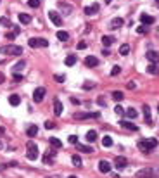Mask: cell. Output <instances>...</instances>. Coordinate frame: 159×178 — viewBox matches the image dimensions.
Returning <instances> with one entry per match:
<instances>
[{
	"label": "cell",
	"mask_w": 159,
	"mask_h": 178,
	"mask_svg": "<svg viewBox=\"0 0 159 178\" xmlns=\"http://www.w3.org/2000/svg\"><path fill=\"white\" fill-rule=\"evenodd\" d=\"M158 147V140L156 139H142L139 140V149L142 152H150Z\"/></svg>",
	"instance_id": "obj_1"
},
{
	"label": "cell",
	"mask_w": 159,
	"mask_h": 178,
	"mask_svg": "<svg viewBox=\"0 0 159 178\" xmlns=\"http://www.w3.org/2000/svg\"><path fill=\"white\" fill-rule=\"evenodd\" d=\"M0 54L2 55H21L23 47H19V45H4V47H0Z\"/></svg>",
	"instance_id": "obj_2"
},
{
	"label": "cell",
	"mask_w": 159,
	"mask_h": 178,
	"mask_svg": "<svg viewBox=\"0 0 159 178\" xmlns=\"http://www.w3.org/2000/svg\"><path fill=\"white\" fill-rule=\"evenodd\" d=\"M26 156H28V159L30 161H35V159L38 158V147H36V144L35 142H28L26 144Z\"/></svg>",
	"instance_id": "obj_3"
},
{
	"label": "cell",
	"mask_w": 159,
	"mask_h": 178,
	"mask_svg": "<svg viewBox=\"0 0 159 178\" xmlns=\"http://www.w3.org/2000/svg\"><path fill=\"white\" fill-rule=\"evenodd\" d=\"M74 119H97L100 118V112H74Z\"/></svg>",
	"instance_id": "obj_4"
},
{
	"label": "cell",
	"mask_w": 159,
	"mask_h": 178,
	"mask_svg": "<svg viewBox=\"0 0 159 178\" xmlns=\"http://www.w3.org/2000/svg\"><path fill=\"white\" fill-rule=\"evenodd\" d=\"M30 47L33 49H38V47H49V40L45 38H30Z\"/></svg>",
	"instance_id": "obj_5"
},
{
	"label": "cell",
	"mask_w": 159,
	"mask_h": 178,
	"mask_svg": "<svg viewBox=\"0 0 159 178\" xmlns=\"http://www.w3.org/2000/svg\"><path fill=\"white\" fill-rule=\"evenodd\" d=\"M156 175V169L154 168H144L137 171V178H152Z\"/></svg>",
	"instance_id": "obj_6"
},
{
	"label": "cell",
	"mask_w": 159,
	"mask_h": 178,
	"mask_svg": "<svg viewBox=\"0 0 159 178\" xmlns=\"http://www.w3.org/2000/svg\"><path fill=\"white\" fill-rule=\"evenodd\" d=\"M45 93H47L45 87H38V88H35V92H33V100H35V102H42V100L45 99Z\"/></svg>",
	"instance_id": "obj_7"
},
{
	"label": "cell",
	"mask_w": 159,
	"mask_h": 178,
	"mask_svg": "<svg viewBox=\"0 0 159 178\" xmlns=\"http://www.w3.org/2000/svg\"><path fill=\"white\" fill-rule=\"evenodd\" d=\"M126 164H128V161H126V158H123V156H118V158L114 159V166H116V169H125L126 168Z\"/></svg>",
	"instance_id": "obj_8"
},
{
	"label": "cell",
	"mask_w": 159,
	"mask_h": 178,
	"mask_svg": "<svg viewBox=\"0 0 159 178\" xmlns=\"http://www.w3.org/2000/svg\"><path fill=\"white\" fill-rule=\"evenodd\" d=\"M49 18H50V21H52L55 26H61V24H62V19H61L59 12H55V10H50V12H49Z\"/></svg>",
	"instance_id": "obj_9"
},
{
	"label": "cell",
	"mask_w": 159,
	"mask_h": 178,
	"mask_svg": "<svg viewBox=\"0 0 159 178\" xmlns=\"http://www.w3.org/2000/svg\"><path fill=\"white\" fill-rule=\"evenodd\" d=\"M119 126H121V128L130 130V131H137V130H139L137 125H133L131 121H125V119H121V121H119Z\"/></svg>",
	"instance_id": "obj_10"
},
{
	"label": "cell",
	"mask_w": 159,
	"mask_h": 178,
	"mask_svg": "<svg viewBox=\"0 0 159 178\" xmlns=\"http://www.w3.org/2000/svg\"><path fill=\"white\" fill-rule=\"evenodd\" d=\"M99 171L100 173H109L111 171V164H109V161H99Z\"/></svg>",
	"instance_id": "obj_11"
},
{
	"label": "cell",
	"mask_w": 159,
	"mask_h": 178,
	"mask_svg": "<svg viewBox=\"0 0 159 178\" xmlns=\"http://www.w3.org/2000/svg\"><path fill=\"white\" fill-rule=\"evenodd\" d=\"M85 64H87L88 68H95V66L99 64V59H97L95 55H88V57H85Z\"/></svg>",
	"instance_id": "obj_12"
},
{
	"label": "cell",
	"mask_w": 159,
	"mask_h": 178,
	"mask_svg": "<svg viewBox=\"0 0 159 178\" xmlns=\"http://www.w3.org/2000/svg\"><path fill=\"white\" fill-rule=\"evenodd\" d=\"M140 23H142L144 26H149V24L154 23V18L149 16V14H142V16H140Z\"/></svg>",
	"instance_id": "obj_13"
},
{
	"label": "cell",
	"mask_w": 159,
	"mask_h": 178,
	"mask_svg": "<svg viewBox=\"0 0 159 178\" xmlns=\"http://www.w3.org/2000/svg\"><path fill=\"white\" fill-rule=\"evenodd\" d=\"M145 57L150 61V62H159V54L156 50H149L147 54H145Z\"/></svg>",
	"instance_id": "obj_14"
},
{
	"label": "cell",
	"mask_w": 159,
	"mask_h": 178,
	"mask_svg": "<svg viewBox=\"0 0 159 178\" xmlns=\"http://www.w3.org/2000/svg\"><path fill=\"white\" fill-rule=\"evenodd\" d=\"M142 109H144V118H145V123H147V125H152V118H150V107L145 104Z\"/></svg>",
	"instance_id": "obj_15"
},
{
	"label": "cell",
	"mask_w": 159,
	"mask_h": 178,
	"mask_svg": "<svg viewBox=\"0 0 159 178\" xmlns=\"http://www.w3.org/2000/svg\"><path fill=\"white\" fill-rule=\"evenodd\" d=\"M83 12H85V14H88V16H93V14H97V12H99V5H97V4H93V5H90V7H85Z\"/></svg>",
	"instance_id": "obj_16"
},
{
	"label": "cell",
	"mask_w": 159,
	"mask_h": 178,
	"mask_svg": "<svg viewBox=\"0 0 159 178\" xmlns=\"http://www.w3.org/2000/svg\"><path fill=\"white\" fill-rule=\"evenodd\" d=\"M54 114H55V116H61V114H62V102H61V100H54Z\"/></svg>",
	"instance_id": "obj_17"
},
{
	"label": "cell",
	"mask_w": 159,
	"mask_h": 178,
	"mask_svg": "<svg viewBox=\"0 0 159 178\" xmlns=\"http://www.w3.org/2000/svg\"><path fill=\"white\" fill-rule=\"evenodd\" d=\"M123 23H125V21L121 19V18H114V19L111 21V28H112V30H118V28L123 26Z\"/></svg>",
	"instance_id": "obj_18"
},
{
	"label": "cell",
	"mask_w": 159,
	"mask_h": 178,
	"mask_svg": "<svg viewBox=\"0 0 159 178\" xmlns=\"http://www.w3.org/2000/svg\"><path fill=\"white\" fill-rule=\"evenodd\" d=\"M114 42H116L114 36H109V35H104V36H102V43H104V47H111Z\"/></svg>",
	"instance_id": "obj_19"
},
{
	"label": "cell",
	"mask_w": 159,
	"mask_h": 178,
	"mask_svg": "<svg viewBox=\"0 0 159 178\" xmlns=\"http://www.w3.org/2000/svg\"><path fill=\"white\" fill-rule=\"evenodd\" d=\"M55 154H57V152H55L54 149H52V150H49V152L43 156V163H47V164H52V158H54Z\"/></svg>",
	"instance_id": "obj_20"
},
{
	"label": "cell",
	"mask_w": 159,
	"mask_h": 178,
	"mask_svg": "<svg viewBox=\"0 0 159 178\" xmlns=\"http://www.w3.org/2000/svg\"><path fill=\"white\" fill-rule=\"evenodd\" d=\"M9 104H10V106H19V104H21V97H19V95H16V93L9 95Z\"/></svg>",
	"instance_id": "obj_21"
},
{
	"label": "cell",
	"mask_w": 159,
	"mask_h": 178,
	"mask_svg": "<svg viewBox=\"0 0 159 178\" xmlns=\"http://www.w3.org/2000/svg\"><path fill=\"white\" fill-rule=\"evenodd\" d=\"M24 66H26V61H19V62H16V64L12 66V73H19L21 69H24Z\"/></svg>",
	"instance_id": "obj_22"
},
{
	"label": "cell",
	"mask_w": 159,
	"mask_h": 178,
	"mask_svg": "<svg viewBox=\"0 0 159 178\" xmlns=\"http://www.w3.org/2000/svg\"><path fill=\"white\" fill-rule=\"evenodd\" d=\"M19 21L23 23V24H30V23H31V16H30V14L21 12V14H19Z\"/></svg>",
	"instance_id": "obj_23"
},
{
	"label": "cell",
	"mask_w": 159,
	"mask_h": 178,
	"mask_svg": "<svg viewBox=\"0 0 159 178\" xmlns=\"http://www.w3.org/2000/svg\"><path fill=\"white\" fill-rule=\"evenodd\" d=\"M76 149H78L80 152H85V154H88V152H93V149L90 147V145H83V144H78V145H76Z\"/></svg>",
	"instance_id": "obj_24"
},
{
	"label": "cell",
	"mask_w": 159,
	"mask_h": 178,
	"mask_svg": "<svg viewBox=\"0 0 159 178\" xmlns=\"http://www.w3.org/2000/svg\"><path fill=\"white\" fill-rule=\"evenodd\" d=\"M123 99H125V93H123V92H119V90L112 92V100H116V102H121Z\"/></svg>",
	"instance_id": "obj_25"
},
{
	"label": "cell",
	"mask_w": 159,
	"mask_h": 178,
	"mask_svg": "<svg viewBox=\"0 0 159 178\" xmlns=\"http://www.w3.org/2000/svg\"><path fill=\"white\" fill-rule=\"evenodd\" d=\"M26 133H28V137H35L38 133V126L36 125H30V128L26 130Z\"/></svg>",
	"instance_id": "obj_26"
},
{
	"label": "cell",
	"mask_w": 159,
	"mask_h": 178,
	"mask_svg": "<svg viewBox=\"0 0 159 178\" xmlns=\"http://www.w3.org/2000/svg\"><path fill=\"white\" fill-rule=\"evenodd\" d=\"M128 54H130V45L128 43H123L119 47V55H128Z\"/></svg>",
	"instance_id": "obj_27"
},
{
	"label": "cell",
	"mask_w": 159,
	"mask_h": 178,
	"mask_svg": "<svg viewBox=\"0 0 159 178\" xmlns=\"http://www.w3.org/2000/svg\"><path fill=\"white\" fill-rule=\"evenodd\" d=\"M97 140V131L95 130H90L87 133V142H95Z\"/></svg>",
	"instance_id": "obj_28"
},
{
	"label": "cell",
	"mask_w": 159,
	"mask_h": 178,
	"mask_svg": "<svg viewBox=\"0 0 159 178\" xmlns=\"http://www.w3.org/2000/svg\"><path fill=\"white\" fill-rule=\"evenodd\" d=\"M64 64H66V66H74V64H76V55H68V57L64 59Z\"/></svg>",
	"instance_id": "obj_29"
},
{
	"label": "cell",
	"mask_w": 159,
	"mask_h": 178,
	"mask_svg": "<svg viewBox=\"0 0 159 178\" xmlns=\"http://www.w3.org/2000/svg\"><path fill=\"white\" fill-rule=\"evenodd\" d=\"M125 112H126V116H128V118H137V116H139V112H137V109H133V107H128L126 109V111H125Z\"/></svg>",
	"instance_id": "obj_30"
},
{
	"label": "cell",
	"mask_w": 159,
	"mask_h": 178,
	"mask_svg": "<svg viewBox=\"0 0 159 178\" xmlns=\"http://www.w3.org/2000/svg\"><path fill=\"white\" fill-rule=\"evenodd\" d=\"M57 40H61V42H68V40H69V35H68L66 31H57Z\"/></svg>",
	"instance_id": "obj_31"
},
{
	"label": "cell",
	"mask_w": 159,
	"mask_h": 178,
	"mask_svg": "<svg viewBox=\"0 0 159 178\" xmlns=\"http://www.w3.org/2000/svg\"><path fill=\"white\" fill-rule=\"evenodd\" d=\"M102 145H104V147H112V137L106 135V137L102 139Z\"/></svg>",
	"instance_id": "obj_32"
},
{
	"label": "cell",
	"mask_w": 159,
	"mask_h": 178,
	"mask_svg": "<svg viewBox=\"0 0 159 178\" xmlns=\"http://www.w3.org/2000/svg\"><path fill=\"white\" fill-rule=\"evenodd\" d=\"M50 144H52V147H55V149L62 147V142L59 139H55V137H50Z\"/></svg>",
	"instance_id": "obj_33"
},
{
	"label": "cell",
	"mask_w": 159,
	"mask_h": 178,
	"mask_svg": "<svg viewBox=\"0 0 159 178\" xmlns=\"http://www.w3.org/2000/svg\"><path fill=\"white\" fill-rule=\"evenodd\" d=\"M147 73H149V74H156V76H158V74H159V68H158V66H154V64H150L149 68H147Z\"/></svg>",
	"instance_id": "obj_34"
},
{
	"label": "cell",
	"mask_w": 159,
	"mask_h": 178,
	"mask_svg": "<svg viewBox=\"0 0 159 178\" xmlns=\"http://www.w3.org/2000/svg\"><path fill=\"white\" fill-rule=\"evenodd\" d=\"M71 161H73V164H74L76 168H81V159H80V156H73Z\"/></svg>",
	"instance_id": "obj_35"
},
{
	"label": "cell",
	"mask_w": 159,
	"mask_h": 178,
	"mask_svg": "<svg viewBox=\"0 0 159 178\" xmlns=\"http://www.w3.org/2000/svg\"><path fill=\"white\" fill-rule=\"evenodd\" d=\"M0 24H2V26H7V28H14L12 23H10L9 19H5V18H0Z\"/></svg>",
	"instance_id": "obj_36"
},
{
	"label": "cell",
	"mask_w": 159,
	"mask_h": 178,
	"mask_svg": "<svg viewBox=\"0 0 159 178\" xmlns=\"http://www.w3.org/2000/svg\"><path fill=\"white\" fill-rule=\"evenodd\" d=\"M68 142H69L71 145H78V137L76 135H69L68 137Z\"/></svg>",
	"instance_id": "obj_37"
},
{
	"label": "cell",
	"mask_w": 159,
	"mask_h": 178,
	"mask_svg": "<svg viewBox=\"0 0 159 178\" xmlns=\"http://www.w3.org/2000/svg\"><path fill=\"white\" fill-rule=\"evenodd\" d=\"M59 7L64 10V12H68V14H71V10H73V7H71V5H66V4H59Z\"/></svg>",
	"instance_id": "obj_38"
},
{
	"label": "cell",
	"mask_w": 159,
	"mask_h": 178,
	"mask_svg": "<svg viewBox=\"0 0 159 178\" xmlns=\"http://www.w3.org/2000/svg\"><path fill=\"white\" fill-rule=\"evenodd\" d=\"M28 5L33 7V9H36V7H40V0H28Z\"/></svg>",
	"instance_id": "obj_39"
},
{
	"label": "cell",
	"mask_w": 159,
	"mask_h": 178,
	"mask_svg": "<svg viewBox=\"0 0 159 178\" xmlns=\"http://www.w3.org/2000/svg\"><path fill=\"white\" fill-rule=\"evenodd\" d=\"M119 73H121V68H119V66H114V68L111 69V76H118Z\"/></svg>",
	"instance_id": "obj_40"
},
{
	"label": "cell",
	"mask_w": 159,
	"mask_h": 178,
	"mask_svg": "<svg viewBox=\"0 0 159 178\" xmlns=\"http://www.w3.org/2000/svg\"><path fill=\"white\" fill-rule=\"evenodd\" d=\"M54 80H55L57 83H62V81L66 80V76H62V74H55V76H54Z\"/></svg>",
	"instance_id": "obj_41"
},
{
	"label": "cell",
	"mask_w": 159,
	"mask_h": 178,
	"mask_svg": "<svg viewBox=\"0 0 159 178\" xmlns=\"http://www.w3.org/2000/svg\"><path fill=\"white\" fill-rule=\"evenodd\" d=\"M76 49H78V50H83V49H87V42H80L78 45H76Z\"/></svg>",
	"instance_id": "obj_42"
},
{
	"label": "cell",
	"mask_w": 159,
	"mask_h": 178,
	"mask_svg": "<svg viewBox=\"0 0 159 178\" xmlns=\"http://www.w3.org/2000/svg\"><path fill=\"white\" fill-rule=\"evenodd\" d=\"M114 112H116V114H123V112H125V109L121 107V106H116V107H114Z\"/></svg>",
	"instance_id": "obj_43"
},
{
	"label": "cell",
	"mask_w": 159,
	"mask_h": 178,
	"mask_svg": "<svg viewBox=\"0 0 159 178\" xmlns=\"http://www.w3.org/2000/svg\"><path fill=\"white\" fill-rule=\"evenodd\" d=\"M12 78H14V81H23V76H21L19 73H14V76H12Z\"/></svg>",
	"instance_id": "obj_44"
},
{
	"label": "cell",
	"mask_w": 159,
	"mask_h": 178,
	"mask_svg": "<svg viewBox=\"0 0 159 178\" xmlns=\"http://www.w3.org/2000/svg\"><path fill=\"white\" fill-rule=\"evenodd\" d=\"M83 88H87V90L93 88V83H92V81H87V83H85V85H83Z\"/></svg>",
	"instance_id": "obj_45"
},
{
	"label": "cell",
	"mask_w": 159,
	"mask_h": 178,
	"mask_svg": "<svg viewBox=\"0 0 159 178\" xmlns=\"http://www.w3.org/2000/svg\"><path fill=\"white\" fill-rule=\"evenodd\" d=\"M145 31H147V28H145V26H140V28H137V33H142V35H144V33H145Z\"/></svg>",
	"instance_id": "obj_46"
},
{
	"label": "cell",
	"mask_w": 159,
	"mask_h": 178,
	"mask_svg": "<svg viewBox=\"0 0 159 178\" xmlns=\"http://www.w3.org/2000/svg\"><path fill=\"white\" fill-rule=\"evenodd\" d=\"M45 128L52 130V128H54V123H52V121H47V123H45Z\"/></svg>",
	"instance_id": "obj_47"
},
{
	"label": "cell",
	"mask_w": 159,
	"mask_h": 178,
	"mask_svg": "<svg viewBox=\"0 0 159 178\" xmlns=\"http://www.w3.org/2000/svg\"><path fill=\"white\" fill-rule=\"evenodd\" d=\"M71 102H73V104H74V106H80V100L76 99V97H71Z\"/></svg>",
	"instance_id": "obj_48"
},
{
	"label": "cell",
	"mask_w": 159,
	"mask_h": 178,
	"mask_svg": "<svg viewBox=\"0 0 159 178\" xmlns=\"http://www.w3.org/2000/svg\"><path fill=\"white\" fill-rule=\"evenodd\" d=\"M128 88L130 90H135V81H130V83H128Z\"/></svg>",
	"instance_id": "obj_49"
},
{
	"label": "cell",
	"mask_w": 159,
	"mask_h": 178,
	"mask_svg": "<svg viewBox=\"0 0 159 178\" xmlns=\"http://www.w3.org/2000/svg\"><path fill=\"white\" fill-rule=\"evenodd\" d=\"M102 55H111V52L107 49H104V50H102Z\"/></svg>",
	"instance_id": "obj_50"
},
{
	"label": "cell",
	"mask_w": 159,
	"mask_h": 178,
	"mask_svg": "<svg viewBox=\"0 0 159 178\" xmlns=\"http://www.w3.org/2000/svg\"><path fill=\"white\" fill-rule=\"evenodd\" d=\"M97 102H99L100 106H106V100H104V99H99V100H97Z\"/></svg>",
	"instance_id": "obj_51"
},
{
	"label": "cell",
	"mask_w": 159,
	"mask_h": 178,
	"mask_svg": "<svg viewBox=\"0 0 159 178\" xmlns=\"http://www.w3.org/2000/svg\"><path fill=\"white\" fill-rule=\"evenodd\" d=\"M4 133H5V128H4V126H0V137H2Z\"/></svg>",
	"instance_id": "obj_52"
},
{
	"label": "cell",
	"mask_w": 159,
	"mask_h": 178,
	"mask_svg": "<svg viewBox=\"0 0 159 178\" xmlns=\"http://www.w3.org/2000/svg\"><path fill=\"white\" fill-rule=\"evenodd\" d=\"M4 81H5V76H4V74L0 73V83H4Z\"/></svg>",
	"instance_id": "obj_53"
},
{
	"label": "cell",
	"mask_w": 159,
	"mask_h": 178,
	"mask_svg": "<svg viewBox=\"0 0 159 178\" xmlns=\"http://www.w3.org/2000/svg\"><path fill=\"white\" fill-rule=\"evenodd\" d=\"M47 178H61L59 175H50V177H47Z\"/></svg>",
	"instance_id": "obj_54"
},
{
	"label": "cell",
	"mask_w": 159,
	"mask_h": 178,
	"mask_svg": "<svg viewBox=\"0 0 159 178\" xmlns=\"http://www.w3.org/2000/svg\"><path fill=\"white\" fill-rule=\"evenodd\" d=\"M111 2H112V0H106V4H111Z\"/></svg>",
	"instance_id": "obj_55"
},
{
	"label": "cell",
	"mask_w": 159,
	"mask_h": 178,
	"mask_svg": "<svg viewBox=\"0 0 159 178\" xmlns=\"http://www.w3.org/2000/svg\"><path fill=\"white\" fill-rule=\"evenodd\" d=\"M2 147H4V144H2V142H0V149H2Z\"/></svg>",
	"instance_id": "obj_56"
},
{
	"label": "cell",
	"mask_w": 159,
	"mask_h": 178,
	"mask_svg": "<svg viewBox=\"0 0 159 178\" xmlns=\"http://www.w3.org/2000/svg\"><path fill=\"white\" fill-rule=\"evenodd\" d=\"M156 5H158V7H159V0H158V2H156Z\"/></svg>",
	"instance_id": "obj_57"
},
{
	"label": "cell",
	"mask_w": 159,
	"mask_h": 178,
	"mask_svg": "<svg viewBox=\"0 0 159 178\" xmlns=\"http://www.w3.org/2000/svg\"><path fill=\"white\" fill-rule=\"evenodd\" d=\"M68 178H78V177H68Z\"/></svg>",
	"instance_id": "obj_58"
},
{
	"label": "cell",
	"mask_w": 159,
	"mask_h": 178,
	"mask_svg": "<svg viewBox=\"0 0 159 178\" xmlns=\"http://www.w3.org/2000/svg\"><path fill=\"white\" fill-rule=\"evenodd\" d=\"M158 109H159V107H158Z\"/></svg>",
	"instance_id": "obj_59"
}]
</instances>
